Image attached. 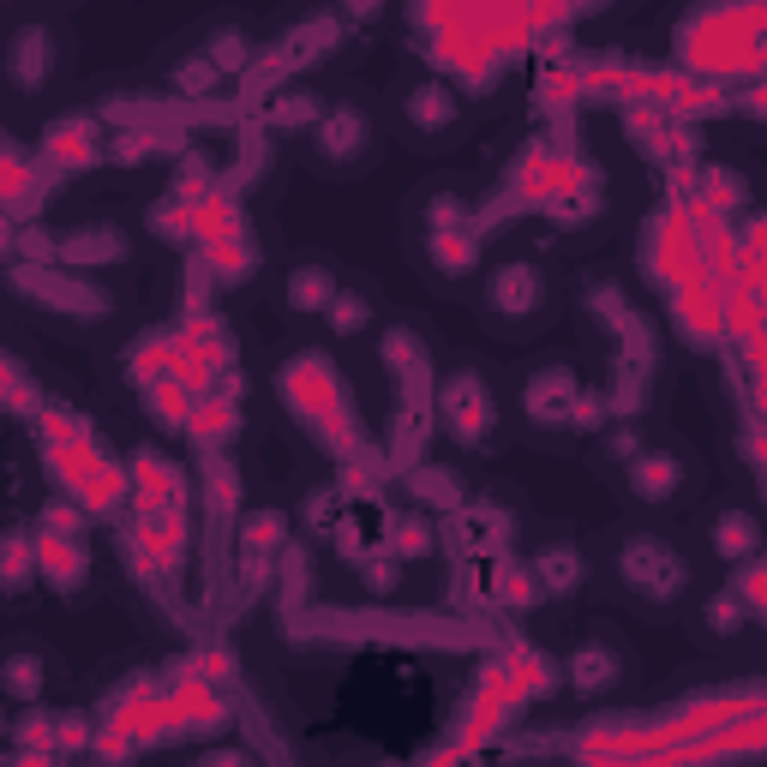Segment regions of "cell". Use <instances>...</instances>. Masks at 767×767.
Instances as JSON below:
<instances>
[{"instance_id":"cell-19","label":"cell","mask_w":767,"mask_h":767,"mask_svg":"<svg viewBox=\"0 0 767 767\" xmlns=\"http://www.w3.org/2000/svg\"><path fill=\"white\" fill-rule=\"evenodd\" d=\"M414 492L426 497V504H444V510H450V504H456V474H450V468H420V474H414Z\"/></svg>"},{"instance_id":"cell-22","label":"cell","mask_w":767,"mask_h":767,"mask_svg":"<svg viewBox=\"0 0 767 767\" xmlns=\"http://www.w3.org/2000/svg\"><path fill=\"white\" fill-rule=\"evenodd\" d=\"M210 48H216V55H210V67H216V72H234V67H247V36L222 31Z\"/></svg>"},{"instance_id":"cell-35","label":"cell","mask_w":767,"mask_h":767,"mask_svg":"<svg viewBox=\"0 0 767 767\" xmlns=\"http://www.w3.org/2000/svg\"><path fill=\"white\" fill-rule=\"evenodd\" d=\"M12 767H55V762H48V749H24V756L12 762Z\"/></svg>"},{"instance_id":"cell-4","label":"cell","mask_w":767,"mask_h":767,"mask_svg":"<svg viewBox=\"0 0 767 767\" xmlns=\"http://www.w3.org/2000/svg\"><path fill=\"white\" fill-rule=\"evenodd\" d=\"M36 570H43L55 587H79L84 582V546L55 540V534H36Z\"/></svg>"},{"instance_id":"cell-12","label":"cell","mask_w":767,"mask_h":767,"mask_svg":"<svg viewBox=\"0 0 767 767\" xmlns=\"http://www.w3.org/2000/svg\"><path fill=\"white\" fill-rule=\"evenodd\" d=\"M756 522L749 516H720L713 522V546H720V558H744V552H756Z\"/></svg>"},{"instance_id":"cell-1","label":"cell","mask_w":767,"mask_h":767,"mask_svg":"<svg viewBox=\"0 0 767 767\" xmlns=\"http://www.w3.org/2000/svg\"><path fill=\"white\" fill-rule=\"evenodd\" d=\"M618 570H623V582L642 587L648 599H672L677 587H684V575H689V570H684V558L666 552L660 540H636L630 552L618 558Z\"/></svg>"},{"instance_id":"cell-6","label":"cell","mask_w":767,"mask_h":767,"mask_svg":"<svg viewBox=\"0 0 767 767\" xmlns=\"http://www.w3.org/2000/svg\"><path fill=\"white\" fill-rule=\"evenodd\" d=\"M534 300H540V271H528V264L497 271V283H492V306H497V312H528Z\"/></svg>"},{"instance_id":"cell-20","label":"cell","mask_w":767,"mask_h":767,"mask_svg":"<svg viewBox=\"0 0 767 767\" xmlns=\"http://www.w3.org/2000/svg\"><path fill=\"white\" fill-rule=\"evenodd\" d=\"M7 689H12V696H36V689H43V660H36V654H12L7 660Z\"/></svg>"},{"instance_id":"cell-9","label":"cell","mask_w":767,"mask_h":767,"mask_svg":"<svg viewBox=\"0 0 767 767\" xmlns=\"http://www.w3.org/2000/svg\"><path fill=\"white\" fill-rule=\"evenodd\" d=\"M318 138H324L330 157H354V150H360V138H366V121L354 108H336L324 126H318Z\"/></svg>"},{"instance_id":"cell-26","label":"cell","mask_w":767,"mask_h":767,"mask_svg":"<svg viewBox=\"0 0 767 767\" xmlns=\"http://www.w3.org/2000/svg\"><path fill=\"white\" fill-rule=\"evenodd\" d=\"M432 252H438V264H444V271H462V264L474 259V247H468L462 234H432Z\"/></svg>"},{"instance_id":"cell-18","label":"cell","mask_w":767,"mask_h":767,"mask_svg":"<svg viewBox=\"0 0 767 767\" xmlns=\"http://www.w3.org/2000/svg\"><path fill=\"white\" fill-rule=\"evenodd\" d=\"M324 318H330V324H336V336H348V330H360L366 324V300H360V294H330V306H324Z\"/></svg>"},{"instance_id":"cell-13","label":"cell","mask_w":767,"mask_h":767,"mask_svg":"<svg viewBox=\"0 0 767 767\" xmlns=\"http://www.w3.org/2000/svg\"><path fill=\"white\" fill-rule=\"evenodd\" d=\"M570 677H575V689H606L611 684V654L606 648H575Z\"/></svg>"},{"instance_id":"cell-36","label":"cell","mask_w":767,"mask_h":767,"mask_svg":"<svg viewBox=\"0 0 767 767\" xmlns=\"http://www.w3.org/2000/svg\"><path fill=\"white\" fill-rule=\"evenodd\" d=\"M204 767H247V762H240V756H210Z\"/></svg>"},{"instance_id":"cell-25","label":"cell","mask_w":767,"mask_h":767,"mask_svg":"<svg viewBox=\"0 0 767 767\" xmlns=\"http://www.w3.org/2000/svg\"><path fill=\"white\" fill-rule=\"evenodd\" d=\"M390 546H396L402 558H414V552H432V534H426V522H396Z\"/></svg>"},{"instance_id":"cell-8","label":"cell","mask_w":767,"mask_h":767,"mask_svg":"<svg viewBox=\"0 0 767 767\" xmlns=\"http://www.w3.org/2000/svg\"><path fill=\"white\" fill-rule=\"evenodd\" d=\"M570 402H575V384H570L564 373L528 384V414H534V420H564V414H570Z\"/></svg>"},{"instance_id":"cell-17","label":"cell","mask_w":767,"mask_h":767,"mask_svg":"<svg viewBox=\"0 0 767 767\" xmlns=\"http://www.w3.org/2000/svg\"><path fill=\"white\" fill-rule=\"evenodd\" d=\"M186 426L198 432V438H222V426H234V408L228 402H192Z\"/></svg>"},{"instance_id":"cell-24","label":"cell","mask_w":767,"mask_h":767,"mask_svg":"<svg viewBox=\"0 0 767 767\" xmlns=\"http://www.w3.org/2000/svg\"><path fill=\"white\" fill-rule=\"evenodd\" d=\"M24 192H31V169L19 157H0V204L24 198Z\"/></svg>"},{"instance_id":"cell-29","label":"cell","mask_w":767,"mask_h":767,"mask_svg":"<svg viewBox=\"0 0 767 767\" xmlns=\"http://www.w3.org/2000/svg\"><path fill=\"white\" fill-rule=\"evenodd\" d=\"M150 150H157V138H150V133H126V138H114V157H121V162H138V157H150Z\"/></svg>"},{"instance_id":"cell-34","label":"cell","mask_w":767,"mask_h":767,"mask_svg":"<svg viewBox=\"0 0 767 767\" xmlns=\"http://www.w3.org/2000/svg\"><path fill=\"white\" fill-rule=\"evenodd\" d=\"M373 587H396V564L384 558V564H373Z\"/></svg>"},{"instance_id":"cell-16","label":"cell","mask_w":767,"mask_h":767,"mask_svg":"<svg viewBox=\"0 0 767 767\" xmlns=\"http://www.w3.org/2000/svg\"><path fill=\"white\" fill-rule=\"evenodd\" d=\"M31 564H36V546L31 540H0V582H7V587L31 582Z\"/></svg>"},{"instance_id":"cell-28","label":"cell","mask_w":767,"mask_h":767,"mask_svg":"<svg viewBox=\"0 0 767 767\" xmlns=\"http://www.w3.org/2000/svg\"><path fill=\"white\" fill-rule=\"evenodd\" d=\"M276 540H283V522H276V516H252L247 522V546H252V552H271Z\"/></svg>"},{"instance_id":"cell-5","label":"cell","mask_w":767,"mask_h":767,"mask_svg":"<svg viewBox=\"0 0 767 767\" xmlns=\"http://www.w3.org/2000/svg\"><path fill=\"white\" fill-rule=\"evenodd\" d=\"M138 492V504H145V516H157L162 504H174V492H181V485H174V468L162 462V456H138L133 462V480H126Z\"/></svg>"},{"instance_id":"cell-33","label":"cell","mask_w":767,"mask_h":767,"mask_svg":"<svg viewBox=\"0 0 767 767\" xmlns=\"http://www.w3.org/2000/svg\"><path fill=\"white\" fill-rule=\"evenodd\" d=\"M611 456H636V432H611Z\"/></svg>"},{"instance_id":"cell-23","label":"cell","mask_w":767,"mask_h":767,"mask_svg":"<svg viewBox=\"0 0 767 767\" xmlns=\"http://www.w3.org/2000/svg\"><path fill=\"white\" fill-rule=\"evenodd\" d=\"M43 534H55V540H79V504H48L43 510Z\"/></svg>"},{"instance_id":"cell-11","label":"cell","mask_w":767,"mask_h":767,"mask_svg":"<svg viewBox=\"0 0 767 767\" xmlns=\"http://www.w3.org/2000/svg\"><path fill=\"white\" fill-rule=\"evenodd\" d=\"M534 575H540L546 587H558V594H564V587H575V582L587 575V564L570 552V546H552V552H540V564H534Z\"/></svg>"},{"instance_id":"cell-15","label":"cell","mask_w":767,"mask_h":767,"mask_svg":"<svg viewBox=\"0 0 767 767\" xmlns=\"http://www.w3.org/2000/svg\"><path fill=\"white\" fill-rule=\"evenodd\" d=\"M330 294H336V288H330L324 271H300V276L288 283V300L300 306V312H318V306H330Z\"/></svg>"},{"instance_id":"cell-21","label":"cell","mask_w":767,"mask_h":767,"mask_svg":"<svg viewBox=\"0 0 767 767\" xmlns=\"http://www.w3.org/2000/svg\"><path fill=\"white\" fill-rule=\"evenodd\" d=\"M67 252V259H121V240L108 234V228H102V234H72V247H60Z\"/></svg>"},{"instance_id":"cell-14","label":"cell","mask_w":767,"mask_h":767,"mask_svg":"<svg viewBox=\"0 0 767 767\" xmlns=\"http://www.w3.org/2000/svg\"><path fill=\"white\" fill-rule=\"evenodd\" d=\"M408 114H414V126H450V96L438 91V84H420L414 96H408Z\"/></svg>"},{"instance_id":"cell-27","label":"cell","mask_w":767,"mask_h":767,"mask_svg":"<svg viewBox=\"0 0 767 767\" xmlns=\"http://www.w3.org/2000/svg\"><path fill=\"white\" fill-rule=\"evenodd\" d=\"M701 186H708L713 204H737V192H744V181H737L732 169H708V174H701Z\"/></svg>"},{"instance_id":"cell-31","label":"cell","mask_w":767,"mask_h":767,"mask_svg":"<svg viewBox=\"0 0 767 767\" xmlns=\"http://www.w3.org/2000/svg\"><path fill=\"white\" fill-rule=\"evenodd\" d=\"M708 623H713V630H737V606H732V599H713Z\"/></svg>"},{"instance_id":"cell-32","label":"cell","mask_w":767,"mask_h":767,"mask_svg":"<svg viewBox=\"0 0 767 767\" xmlns=\"http://www.w3.org/2000/svg\"><path fill=\"white\" fill-rule=\"evenodd\" d=\"M737 587H744V606H749V611H762V570H756V564L744 570V582H737Z\"/></svg>"},{"instance_id":"cell-30","label":"cell","mask_w":767,"mask_h":767,"mask_svg":"<svg viewBox=\"0 0 767 767\" xmlns=\"http://www.w3.org/2000/svg\"><path fill=\"white\" fill-rule=\"evenodd\" d=\"M210 79H216V67H210V60H192V67H181V79H174V84H181V91H204Z\"/></svg>"},{"instance_id":"cell-37","label":"cell","mask_w":767,"mask_h":767,"mask_svg":"<svg viewBox=\"0 0 767 767\" xmlns=\"http://www.w3.org/2000/svg\"><path fill=\"white\" fill-rule=\"evenodd\" d=\"M0 157H7V138H0Z\"/></svg>"},{"instance_id":"cell-7","label":"cell","mask_w":767,"mask_h":767,"mask_svg":"<svg viewBox=\"0 0 767 767\" xmlns=\"http://www.w3.org/2000/svg\"><path fill=\"white\" fill-rule=\"evenodd\" d=\"M630 485L642 497H672L677 485H684V462H677V456H642L636 474H630Z\"/></svg>"},{"instance_id":"cell-2","label":"cell","mask_w":767,"mask_h":767,"mask_svg":"<svg viewBox=\"0 0 767 767\" xmlns=\"http://www.w3.org/2000/svg\"><path fill=\"white\" fill-rule=\"evenodd\" d=\"M444 414L456 420V438H485V432H492V396H485V384L450 378V390H444Z\"/></svg>"},{"instance_id":"cell-3","label":"cell","mask_w":767,"mask_h":767,"mask_svg":"<svg viewBox=\"0 0 767 767\" xmlns=\"http://www.w3.org/2000/svg\"><path fill=\"white\" fill-rule=\"evenodd\" d=\"M96 126L91 121H60L55 133H48L43 157L55 162V169H84V162H96Z\"/></svg>"},{"instance_id":"cell-10","label":"cell","mask_w":767,"mask_h":767,"mask_svg":"<svg viewBox=\"0 0 767 767\" xmlns=\"http://www.w3.org/2000/svg\"><path fill=\"white\" fill-rule=\"evenodd\" d=\"M43 72H48V36L43 31H19V43H12V79L36 84Z\"/></svg>"}]
</instances>
